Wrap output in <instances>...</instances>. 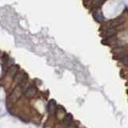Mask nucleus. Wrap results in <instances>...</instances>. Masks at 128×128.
I'll return each instance as SVG.
<instances>
[{"instance_id":"7","label":"nucleus","mask_w":128,"mask_h":128,"mask_svg":"<svg viewBox=\"0 0 128 128\" xmlns=\"http://www.w3.org/2000/svg\"><path fill=\"white\" fill-rule=\"evenodd\" d=\"M18 72V66H12L10 70V74L12 76V77H14L15 74H17Z\"/></svg>"},{"instance_id":"5","label":"nucleus","mask_w":128,"mask_h":128,"mask_svg":"<svg viewBox=\"0 0 128 128\" xmlns=\"http://www.w3.org/2000/svg\"><path fill=\"white\" fill-rule=\"evenodd\" d=\"M94 17L98 22H102L103 20V15L102 14V12L100 11V10H98V11L94 14Z\"/></svg>"},{"instance_id":"6","label":"nucleus","mask_w":128,"mask_h":128,"mask_svg":"<svg viewBox=\"0 0 128 128\" xmlns=\"http://www.w3.org/2000/svg\"><path fill=\"white\" fill-rule=\"evenodd\" d=\"M106 34L108 37H112V36H114L116 34V30L114 27H111V28H110V29H107Z\"/></svg>"},{"instance_id":"8","label":"nucleus","mask_w":128,"mask_h":128,"mask_svg":"<svg viewBox=\"0 0 128 128\" xmlns=\"http://www.w3.org/2000/svg\"><path fill=\"white\" fill-rule=\"evenodd\" d=\"M102 2H103V0H97V1H96V3H97L98 6L102 5Z\"/></svg>"},{"instance_id":"4","label":"nucleus","mask_w":128,"mask_h":128,"mask_svg":"<svg viewBox=\"0 0 128 128\" xmlns=\"http://www.w3.org/2000/svg\"><path fill=\"white\" fill-rule=\"evenodd\" d=\"M25 76H26L25 74L18 73V72H17V74H16L15 76H14V78L18 82H21L22 81H23V80L25 79Z\"/></svg>"},{"instance_id":"1","label":"nucleus","mask_w":128,"mask_h":128,"mask_svg":"<svg viewBox=\"0 0 128 128\" xmlns=\"http://www.w3.org/2000/svg\"><path fill=\"white\" fill-rule=\"evenodd\" d=\"M56 110H57V105L54 100H50L49 104H48V110H49L50 114L51 115H54L56 113Z\"/></svg>"},{"instance_id":"3","label":"nucleus","mask_w":128,"mask_h":128,"mask_svg":"<svg viewBox=\"0 0 128 128\" xmlns=\"http://www.w3.org/2000/svg\"><path fill=\"white\" fill-rule=\"evenodd\" d=\"M21 94H22V89H21V87H20V86H17L14 90L13 93H12V94H11V98L14 99V100L18 99L20 97V96H21Z\"/></svg>"},{"instance_id":"2","label":"nucleus","mask_w":128,"mask_h":128,"mask_svg":"<svg viewBox=\"0 0 128 128\" xmlns=\"http://www.w3.org/2000/svg\"><path fill=\"white\" fill-rule=\"evenodd\" d=\"M37 94V90L36 88L34 86H29L26 89V90L25 91V94L26 97H29V98H32V97H34Z\"/></svg>"}]
</instances>
